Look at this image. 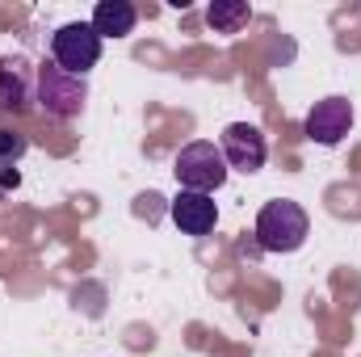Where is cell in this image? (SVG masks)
Here are the masks:
<instances>
[{"label":"cell","instance_id":"obj_3","mask_svg":"<svg viewBox=\"0 0 361 357\" xmlns=\"http://www.w3.org/2000/svg\"><path fill=\"white\" fill-rule=\"evenodd\" d=\"M173 173H177L180 189H193V193H214L223 181H227V160L214 143L197 139V143H185L173 160Z\"/></svg>","mask_w":361,"mask_h":357},{"label":"cell","instance_id":"obj_9","mask_svg":"<svg viewBox=\"0 0 361 357\" xmlns=\"http://www.w3.org/2000/svg\"><path fill=\"white\" fill-rule=\"evenodd\" d=\"M135 21H139V8L130 0H101L92 8V30L101 34V42L105 38H126L135 30Z\"/></svg>","mask_w":361,"mask_h":357},{"label":"cell","instance_id":"obj_6","mask_svg":"<svg viewBox=\"0 0 361 357\" xmlns=\"http://www.w3.org/2000/svg\"><path fill=\"white\" fill-rule=\"evenodd\" d=\"M349 131H353V105L345 97H324L311 105V114H307V139L311 143L336 147Z\"/></svg>","mask_w":361,"mask_h":357},{"label":"cell","instance_id":"obj_8","mask_svg":"<svg viewBox=\"0 0 361 357\" xmlns=\"http://www.w3.org/2000/svg\"><path fill=\"white\" fill-rule=\"evenodd\" d=\"M30 101H34V68L21 55L0 59V109L21 114Z\"/></svg>","mask_w":361,"mask_h":357},{"label":"cell","instance_id":"obj_2","mask_svg":"<svg viewBox=\"0 0 361 357\" xmlns=\"http://www.w3.org/2000/svg\"><path fill=\"white\" fill-rule=\"evenodd\" d=\"M34 101L42 105L47 118L72 122L89 101V80L63 72L59 63H42V68H34Z\"/></svg>","mask_w":361,"mask_h":357},{"label":"cell","instance_id":"obj_7","mask_svg":"<svg viewBox=\"0 0 361 357\" xmlns=\"http://www.w3.org/2000/svg\"><path fill=\"white\" fill-rule=\"evenodd\" d=\"M169 214H173V223H177L185 236H206V231H214V223H219L214 198H210V193H193V189H180L177 198L169 202Z\"/></svg>","mask_w":361,"mask_h":357},{"label":"cell","instance_id":"obj_1","mask_svg":"<svg viewBox=\"0 0 361 357\" xmlns=\"http://www.w3.org/2000/svg\"><path fill=\"white\" fill-rule=\"evenodd\" d=\"M311 236V219L298 202L290 198H273L257 214V244L265 253H298Z\"/></svg>","mask_w":361,"mask_h":357},{"label":"cell","instance_id":"obj_10","mask_svg":"<svg viewBox=\"0 0 361 357\" xmlns=\"http://www.w3.org/2000/svg\"><path fill=\"white\" fill-rule=\"evenodd\" d=\"M248 17H252L248 0H214V4L206 8V21H210L214 34H240V30L248 25Z\"/></svg>","mask_w":361,"mask_h":357},{"label":"cell","instance_id":"obj_4","mask_svg":"<svg viewBox=\"0 0 361 357\" xmlns=\"http://www.w3.org/2000/svg\"><path fill=\"white\" fill-rule=\"evenodd\" d=\"M101 59V34L92 30V21H68L51 34V63H59L72 76H89Z\"/></svg>","mask_w":361,"mask_h":357},{"label":"cell","instance_id":"obj_11","mask_svg":"<svg viewBox=\"0 0 361 357\" xmlns=\"http://www.w3.org/2000/svg\"><path fill=\"white\" fill-rule=\"evenodd\" d=\"M21 156H25V135L0 131V164H17Z\"/></svg>","mask_w":361,"mask_h":357},{"label":"cell","instance_id":"obj_5","mask_svg":"<svg viewBox=\"0 0 361 357\" xmlns=\"http://www.w3.org/2000/svg\"><path fill=\"white\" fill-rule=\"evenodd\" d=\"M219 152H223L227 169H235V173H261V169H265V156H269L265 135H261L257 126H248V122H231V126L223 131Z\"/></svg>","mask_w":361,"mask_h":357}]
</instances>
